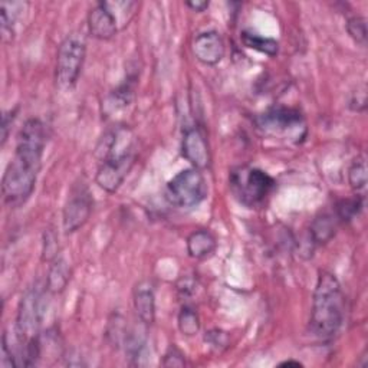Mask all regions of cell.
Listing matches in <instances>:
<instances>
[{
	"mask_svg": "<svg viewBox=\"0 0 368 368\" xmlns=\"http://www.w3.org/2000/svg\"><path fill=\"white\" fill-rule=\"evenodd\" d=\"M46 147V127L38 118H31L19 131L15 156L2 180L4 199L11 206L24 204L34 193Z\"/></svg>",
	"mask_w": 368,
	"mask_h": 368,
	"instance_id": "cell-1",
	"label": "cell"
},
{
	"mask_svg": "<svg viewBox=\"0 0 368 368\" xmlns=\"http://www.w3.org/2000/svg\"><path fill=\"white\" fill-rule=\"evenodd\" d=\"M98 150L102 153V157L95 174V181L102 190L115 193L136 163V136L126 126L115 127L105 133Z\"/></svg>",
	"mask_w": 368,
	"mask_h": 368,
	"instance_id": "cell-2",
	"label": "cell"
},
{
	"mask_svg": "<svg viewBox=\"0 0 368 368\" xmlns=\"http://www.w3.org/2000/svg\"><path fill=\"white\" fill-rule=\"evenodd\" d=\"M345 317V297L337 277L321 271L314 289L309 329L321 341L332 339L342 327Z\"/></svg>",
	"mask_w": 368,
	"mask_h": 368,
	"instance_id": "cell-3",
	"label": "cell"
},
{
	"mask_svg": "<svg viewBox=\"0 0 368 368\" xmlns=\"http://www.w3.org/2000/svg\"><path fill=\"white\" fill-rule=\"evenodd\" d=\"M229 187L240 204L254 209L268 200L277 183L272 176L258 167L239 166L230 170Z\"/></svg>",
	"mask_w": 368,
	"mask_h": 368,
	"instance_id": "cell-4",
	"label": "cell"
},
{
	"mask_svg": "<svg viewBox=\"0 0 368 368\" xmlns=\"http://www.w3.org/2000/svg\"><path fill=\"white\" fill-rule=\"evenodd\" d=\"M86 56V42L79 34L68 35L56 54L55 81L61 89H72L78 84Z\"/></svg>",
	"mask_w": 368,
	"mask_h": 368,
	"instance_id": "cell-5",
	"label": "cell"
},
{
	"mask_svg": "<svg viewBox=\"0 0 368 368\" xmlns=\"http://www.w3.org/2000/svg\"><path fill=\"white\" fill-rule=\"evenodd\" d=\"M257 127L265 136L284 137L299 141L307 134V124L302 114L289 106H272L255 118Z\"/></svg>",
	"mask_w": 368,
	"mask_h": 368,
	"instance_id": "cell-6",
	"label": "cell"
},
{
	"mask_svg": "<svg viewBox=\"0 0 368 368\" xmlns=\"http://www.w3.org/2000/svg\"><path fill=\"white\" fill-rule=\"evenodd\" d=\"M207 181L202 170L190 167L177 173L166 184V200L177 209H190L207 197Z\"/></svg>",
	"mask_w": 368,
	"mask_h": 368,
	"instance_id": "cell-7",
	"label": "cell"
},
{
	"mask_svg": "<svg viewBox=\"0 0 368 368\" xmlns=\"http://www.w3.org/2000/svg\"><path fill=\"white\" fill-rule=\"evenodd\" d=\"M92 196L86 184H75L62 210V226L65 233H74L85 226L92 213Z\"/></svg>",
	"mask_w": 368,
	"mask_h": 368,
	"instance_id": "cell-8",
	"label": "cell"
},
{
	"mask_svg": "<svg viewBox=\"0 0 368 368\" xmlns=\"http://www.w3.org/2000/svg\"><path fill=\"white\" fill-rule=\"evenodd\" d=\"M181 156L199 170L210 167L212 156L204 133L199 127L186 129L181 140Z\"/></svg>",
	"mask_w": 368,
	"mask_h": 368,
	"instance_id": "cell-9",
	"label": "cell"
},
{
	"mask_svg": "<svg viewBox=\"0 0 368 368\" xmlns=\"http://www.w3.org/2000/svg\"><path fill=\"white\" fill-rule=\"evenodd\" d=\"M192 52L200 64L214 66L224 58L226 45L217 31H204L194 36L192 42Z\"/></svg>",
	"mask_w": 368,
	"mask_h": 368,
	"instance_id": "cell-10",
	"label": "cell"
},
{
	"mask_svg": "<svg viewBox=\"0 0 368 368\" xmlns=\"http://www.w3.org/2000/svg\"><path fill=\"white\" fill-rule=\"evenodd\" d=\"M88 31L89 35L98 41H109L118 34V19L109 4L99 2L89 11Z\"/></svg>",
	"mask_w": 368,
	"mask_h": 368,
	"instance_id": "cell-11",
	"label": "cell"
},
{
	"mask_svg": "<svg viewBox=\"0 0 368 368\" xmlns=\"http://www.w3.org/2000/svg\"><path fill=\"white\" fill-rule=\"evenodd\" d=\"M133 305L139 319L146 325L156 321V291L150 281H141L133 291Z\"/></svg>",
	"mask_w": 368,
	"mask_h": 368,
	"instance_id": "cell-12",
	"label": "cell"
},
{
	"mask_svg": "<svg viewBox=\"0 0 368 368\" xmlns=\"http://www.w3.org/2000/svg\"><path fill=\"white\" fill-rule=\"evenodd\" d=\"M217 249V239L207 229H199L187 237V254L196 261H206Z\"/></svg>",
	"mask_w": 368,
	"mask_h": 368,
	"instance_id": "cell-13",
	"label": "cell"
},
{
	"mask_svg": "<svg viewBox=\"0 0 368 368\" xmlns=\"http://www.w3.org/2000/svg\"><path fill=\"white\" fill-rule=\"evenodd\" d=\"M339 220L334 213H321L317 216L309 226V234L308 240L314 248L322 247V244L328 243L337 233Z\"/></svg>",
	"mask_w": 368,
	"mask_h": 368,
	"instance_id": "cell-14",
	"label": "cell"
},
{
	"mask_svg": "<svg viewBox=\"0 0 368 368\" xmlns=\"http://www.w3.org/2000/svg\"><path fill=\"white\" fill-rule=\"evenodd\" d=\"M71 281V268L69 264L62 258L58 257L55 261L51 262L48 277H46V291L51 294H61L66 289Z\"/></svg>",
	"mask_w": 368,
	"mask_h": 368,
	"instance_id": "cell-15",
	"label": "cell"
},
{
	"mask_svg": "<svg viewBox=\"0 0 368 368\" xmlns=\"http://www.w3.org/2000/svg\"><path fill=\"white\" fill-rule=\"evenodd\" d=\"M242 44L254 51H258L261 54H265L268 56H277L279 54V42L272 38H265L262 35H258L251 31H243L240 34Z\"/></svg>",
	"mask_w": 368,
	"mask_h": 368,
	"instance_id": "cell-16",
	"label": "cell"
},
{
	"mask_svg": "<svg viewBox=\"0 0 368 368\" xmlns=\"http://www.w3.org/2000/svg\"><path fill=\"white\" fill-rule=\"evenodd\" d=\"M26 5L22 2H2L0 4V11H2V34L4 38L9 36L12 39L15 32L16 21L21 16V12H24V8Z\"/></svg>",
	"mask_w": 368,
	"mask_h": 368,
	"instance_id": "cell-17",
	"label": "cell"
},
{
	"mask_svg": "<svg viewBox=\"0 0 368 368\" xmlns=\"http://www.w3.org/2000/svg\"><path fill=\"white\" fill-rule=\"evenodd\" d=\"M134 82L133 79H127L121 84L116 89H114L108 96V105L112 111L129 106L134 99Z\"/></svg>",
	"mask_w": 368,
	"mask_h": 368,
	"instance_id": "cell-18",
	"label": "cell"
},
{
	"mask_svg": "<svg viewBox=\"0 0 368 368\" xmlns=\"http://www.w3.org/2000/svg\"><path fill=\"white\" fill-rule=\"evenodd\" d=\"M177 325L183 335L186 337L197 335L200 331V317L197 311L190 305H183L177 317Z\"/></svg>",
	"mask_w": 368,
	"mask_h": 368,
	"instance_id": "cell-19",
	"label": "cell"
},
{
	"mask_svg": "<svg viewBox=\"0 0 368 368\" xmlns=\"http://www.w3.org/2000/svg\"><path fill=\"white\" fill-rule=\"evenodd\" d=\"M364 207V200L359 196L349 197V199H342L335 204V212L334 214L339 220V223L351 222L354 220Z\"/></svg>",
	"mask_w": 368,
	"mask_h": 368,
	"instance_id": "cell-20",
	"label": "cell"
},
{
	"mask_svg": "<svg viewBox=\"0 0 368 368\" xmlns=\"http://www.w3.org/2000/svg\"><path fill=\"white\" fill-rule=\"evenodd\" d=\"M348 183L352 190L361 192L367 186V163L364 156H358L348 169Z\"/></svg>",
	"mask_w": 368,
	"mask_h": 368,
	"instance_id": "cell-21",
	"label": "cell"
},
{
	"mask_svg": "<svg viewBox=\"0 0 368 368\" xmlns=\"http://www.w3.org/2000/svg\"><path fill=\"white\" fill-rule=\"evenodd\" d=\"M127 334H129V328L126 327V319L121 315H114V318L109 319L108 329H106V337L109 342L116 348L124 345Z\"/></svg>",
	"mask_w": 368,
	"mask_h": 368,
	"instance_id": "cell-22",
	"label": "cell"
},
{
	"mask_svg": "<svg viewBox=\"0 0 368 368\" xmlns=\"http://www.w3.org/2000/svg\"><path fill=\"white\" fill-rule=\"evenodd\" d=\"M347 32L354 39L355 44L365 46L367 45V21L362 16H352L347 21Z\"/></svg>",
	"mask_w": 368,
	"mask_h": 368,
	"instance_id": "cell-23",
	"label": "cell"
},
{
	"mask_svg": "<svg viewBox=\"0 0 368 368\" xmlns=\"http://www.w3.org/2000/svg\"><path fill=\"white\" fill-rule=\"evenodd\" d=\"M59 257V243L58 237L54 230L48 229L44 233V243H42V261L52 262Z\"/></svg>",
	"mask_w": 368,
	"mask_h": 368,
	"instance_id": "cell-24",
	"label": "cell"
},
{
	"mask_svg": "<svg viewBox=\"0 0 368 368\" xmlns=\"http://www.w3.org/2000/svg\"><path fill=\"white\" fill-rule=\"evenodd\" d=\"M164 367H184L186 362V357L183 354V351L180 348H177L174 344H171L169 347V349L164 354L163 362Z\"/></svg>",
	"mask_w": 368,
	"mask_h": 368,
	"instance_id": "cell-25",
	"label": "cell"
},
{
	"mask_svg": "<svg viewBox=\"0 0 368 368\" xmlns=\"http://www.w3.org/2000/svg\"><path fill=\"white\" fill-rule=\"evenodd\" d=\"M204 341L212 347V348H216V349H222V348H226L227 344H229V335L222 331V329H210L206 332L204 335Z\"/></svg>",
	"mask_w": 368,
	"mask_h": 368,
	"instance_id": "cell-26",
	"label": "cell"
},
{
	"mask_svg": "<svg viewBox=\"0 0 368 368\" xmlns=\"http://www.w3.org/2000/svg\"><path fill=\"white\" fill-rule=\"evenodd\" d=\"M349 108L357 112H362L367 108V89L365 85L361 88H357L355 92H352L349 98Z\"/></svg>",
	"mask_w": 368,
	"mask_h": 368,
	"instance_id": "cell-27",
	"label": "cell"
},
{
	"mask_svg": "<svg viewBox=\"0 0 368 368\" xmlns=\"http://www.w3.org/2000/svg\"><path fill=\"white\" fill-rule=\"evenodd\" d=\"M16 114V111H8V112H5V115H4V124H2V144H5L6 143V140H8V137H9V131H11V127H12V124H14V121H15V115Z\"/></svg>",
	"mask_w": 368,
	"mask_h": 368,
	"instance_id": "cell-28",
	"label": "cell"
},
{
	"mask_svg": "<svg viewBox=\"0 0 368 368\" xmlns=\"http://www.w3.org/2000/svg\"><path fill=\"white\" fill-rule=\"evenodd\" d=\"M194 288H196V284L193 279H189V278H183L180 279L179 285H177V289L181 295L184 297H190L193 292H194Z\"/></svg>",
	"mask_w": 368,
	"mask_h": 368,
	"instance_id": "cell-29",
	"label": "cell"
},
{
	"mask_svg": "<svg viewBox=\"0 0 368 368\" xmlns=\"http://www.w3.org/2000/svg\"><path fill=\"white\" fill-rule=\"evenodd\" d=\"M186 6H187L189 9H192L193 12L202 14V12H204L206 9H209L210 4L206 2V0H192V2H186Z\"/></svg>",
	"mask_w": 368,
	"mask_h": 368,
	"instance_id": "cell-30",
	"label": "cell"
},
{
	"mask_svg": "<svg viewBox=\"0 0 368 368\" xmlns=\"http://www.w3.org/2000/svg\"><path fill=\"white\" fill-rule=\"evenodd\" d=\"M304 364L299 362V361H295V359H287V361H282L279 364V367H302Z\"/></svg>",
	"mask_w": 368,
	"mask_h": 368,
	"instance_id": "cell-31",
	"label": "cell"
}]
</instances>
